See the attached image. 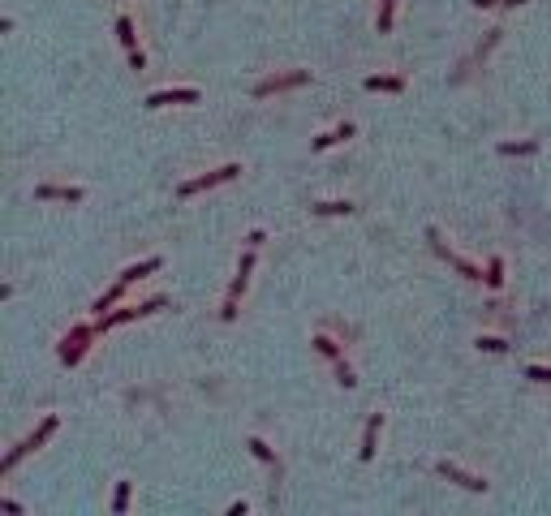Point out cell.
Here are the masks:
<instances>
[{"instance_id": "23", "label": "cell", "mask_w": 551, "mask_h": 516, "mask_svg": "<svg viewBox=\"0 0 551 516\" xmlns=\"http://www.w3.org/2000/svg\"><path fill=\"white\" fill-rule=\"evenodd\" d=\"M315 349H319V353H323V357H332V362H336V357H340V344H336V340H332V336H315Z\"/></svg>"}, {"instance_id": "8", "label": "cell", "mask_w": 551, "mask_h": 516, "mask_svg": "<svg viewBox=\"0 0 551 516\" xmlns=\"http://www.w3.org/2000/svg\"><path fill=\"white\" fill-rule=\"evenodd\" d=\"M435 469H440V478L457 482V486H465V491H487V478H478V473H465L461 465H452V460H440Z\"/></svg>"}, {"instance_id": "27", "label": "cell", "mask_w": 551, "mask_h": 516, "mask_svg": "<svg viewBox=\"0 0 551 516\" xmlns=\"http://www.w3.org/2000/svg\"><path fill=\"white\" fill-rule=\"evenodd\" d=\"M0 512H9V516H18V512H22V504H18V499H0Z\"/></svg>"}, {"instance_id": "24", "label": "cell", "mask_w": 551, "mask_h": 516, "mask_svg": "<svg viewBox=\"0 0 551 516\" xmlns=\"http://www.w3.org/2000/svg\"><path fill=\"white\" fill-rule=\"evenodd\" d=\"M125 508H129V482H117V495H112V512L121 516Z\"/></svg>"}, {"instance_id": "3", "label": "cell", "mask_w": 551, "mask_h": 516, "mask_svg": "<svg viewBox=\"0 0 551 516\" xmlns=\"http://www.w3.org/2000/svg\"><path fill=\"white\" fill-rule=\"evenodd\" d=\"M250 271H254V250L246 246V254H241V263H237V276H233V284H229V297H224V322H233L237 318V301H241V293L250 288Z\"/></svg>"}, {"instance_id": "2", "label": "cell", "mask_w": 551, "mask_h": 516, "mask_svg": "<svg viewBox=\"0 0 551 516\" xmlns=\"http://www.w3.org/2000/svg\"><path fill=\"white\" fill-rule=\"evenodd\" d=\"M95 336H100V327H95V322H78V327L60 340V362H65V366H78V362L87 357V349H91Z\"/></svg>"}, {"instance_id": "18", "label": "cell", "mask_w": 551, "mask_h": 516, "mask_svg": "<svg viewBox=\"0 0 551 516\" xmlns=\"http://www.w3.org/2000/svg\"><path fill=\"white\" fill-rule=\"evenodd\" d=\"M336 383L340 387H358V375H353V366L345 357H336Z\"/></svg>"}, {"instance_id": "25", "label": "cell", "mask_w": 551, "mask_h": 516, "mask_svg": "<svg viewBox=\"0 0 551 516\" xmlns=\"http://www.w3.org/2000/svg\"><path fill=\"white\" fill-rule=\"evenodd\" d=\"M526 379H534V383H551V366H526Z\"/></svg>"}, {"instance_id": "1", "label": "cell", "mask_w": 551, "mask_h": 516, "mask_svg": "<svg viewBox=\"0 0 551 516\" xmlns=\"http://www.w3.org/2000/svg\"><path fill=\"white\" fill-rule=\"evenodd\" d=\"M56 426H60V422H56L52 413H47L43 422H39V426H35V430H30L26 439H22V443L13 447V452H9L5 460H0V473H13V469H18V460H22V456H30V452H35V447H43L47 439H52V430H56Z\"/></svg>"}, {"instance_id": "26", "label": "cell", "mask_w": 551, "mask_h": 516, "mask_svg": "<svg viewBox=\"0 0 551 516\" xmlns=\"http://www.w3.org/2000/svg\"><path fill=\"white\" fill-rule=\"evenodd\" d=\"M129 69H138V73H142V69H147V56H142V52H138V47H134V52H129Z\"/></svg>"}, {"instance_id": "19", "label": "cell", "mask_w": 551, "mask_h": 516, "mask_svg": "<svg viewBox=\"0 0 551 516\" xmlns=\"http://www.w3.org/2000/svg\"><path fill=\"white\" fill-rule=\"evenodd\" d=\"M117 39L129 47V52L138 47V39H134V22H129V18H117Z\"/></svg>"}, {"instance_id": "13", "label": "cell", "mask_w": 551, "mask_h": 516, "mask_svg": "<svg viewBox=\"0 0 551 516\" xmlns=\"http://www.w3.org/2000/svg\"><path fill=\"white\" fill-rule=\"evenodd\" d=\"M125 288H129V280H117V284H112V288H108L104 297H95V305H91V310H95V314H104V310H112V305H117V301L125 297Z\"/></svg>"}, {"instance_id": "16", "label": "cell", "mask_w": 551, "mask_h": 516, "mask_svg": "<svg viewBox=\"0 0 551 516\" xmlns=\"http://www.w3.org/2000/svg\"><path fill=\"white\" fill-rule=\"evenodd\" d=\"M392 18H396V0H379V35L392 30Z\"/></svg>"}, {"instance_id": "6", "label": "cell", "mask_w": 551, "mask_h": 516, "mask_svg": "<svg viewBox=\"0 0 551 516\" xmlns=\"http://www.w3.org/2000/svg\"><path fill=\"white\" fill-rule=\"evenodd\" d=\"M311 82V69H293V73H276V78H267V82H258L254 86V95L258 99H267V95H280V91H293V86H306Z\"/></svg>"}, {"instance_id": "11", "label": "cell", "mask_w": 551, "mask_h": 516, "mask_svg": "<svg viewBox=\"0 0 551 516\" xmlns=\"http://www.w3.org/2000/svg\"><path fill=\"white\" fill-rule=\"evenodd\" d=\"M35 198H56V202H82V189L78 185H39Z\"/></svg>"}, {"instance_id": "22", "label": "cell", "mask_w": 551, "mask_h": 516, "mask_svg": "<svg viewBox=\"0 0 551 516\" xmlns=\"http://www.w3.org/2000/svg\"><path fill=\"white\" fill-rule=\"evenodd\" d=\"M246 447H250V452H254V456H258V460H263V465H276V447H267L263 439H250Z\"/></svg>"}, {"instance_id": "5", "label": "cell", "mask_w": 551, "mask_h": 516, "mask_svg": "<svg viewBox=\"0 0 551 516\" xmlns=\"http://www.w3.org/2000/svg\"><path fill=\"white\" fill-rule=\"evenodd\" d=\"M164 301H168V297H151V301H142V305H125V310H117V314H100V318H95V327H100V336H104L108 327H117V322H134V318L155 314Z\"/></svg>"}, {"instance_id": "7", "label": "cell", "mask_w": 551, "mask_h": 516, "mask_svg": "<svg viewBox=\"0 0 551 516\" xmlns=\"http://www.w3.org/2000/svg\"><path fill=\"white\" fill-rule=\"evenodd\" d=\"M237 172H241V164H224V168H216V172H203V176H194V181H185V185H181V198H194V194L212 189V185H220V181H233Z\"/></svg>"}, {"instance_id": "28", "label": "cell", "mask_w": 551, "mask_h": 516, "mask_svg": "<svg viewBox=\"0 0 551 516\" xmlns=\"http://www.w3.org/2000/svg\"><path fill=\"white\" fill-rule=\"evenodd\" d=\"M250 508H246V499H237V504H229V516H246Z\"/></svg>"}, {"instance_id": "21", "label": "cell", "mask_w": 551, "mask_h": 516, "mask_svg": "<svg viewBox=\"0 0 551 516\" xmlns=\"http://www.w3.org/2000/svg\"><path fill=\"white\" fill-rule=\"evenodd\" d=\"M539 142H499V155H534Z\"/></svg>"}, {"instance_id": "14", "label": "cell", "mask_w": 551, "mask_h": 516, "mask_svg": "<svg viewBox=\"0 0 551 516\" xmlns=\"http://www.w3.org/2000/svg\"><path fill=\"white\" fill-rule=\"evenodd\" d=\"M311 211H315V215H349L353 202H349V198H328V202H315Z\"/></svg>"}, {"instance_id": "29", "label": "cell", "mask_w": 551, "mask_h": 516, "mask_svg": "<svg viewBox=\"0 0 551 516\" xmlns=\"http://www.w3.org/2000/svg\"><path fill=\"white\" fill-rule=\"evenodd\" d=\"M474 5H478V9H495V5H499V0H474Z\"/></svg>"}, {"instance_id": "30", "label": "cell", "mask_w": 551, "mask_h": 516, "mask_svg": "<svg viewBox=\"0 0 551 516\" xmlns=\"http://www.w3.org/2000/svg\"><path fill=\"white\" fill-rule=\"evenodd\" d=\"M499 5H526V0H499Z\"/></svg>"}, {"instance_id": "12", "label": "cell", "mask_w": 551, "mask_h": 516, "mask_svg": "<svg viewBox=\"0 0 551 516\" xmlns=\"http://www.w3.org/2000/svg\"><path fill=\"white\" fill-rule=\"evenodd\" d=\"M345 138H353V125H349V121H340L336 129H328V134H319V138L311 142V147H315V151H328L332 142H345Z\"/></svg>"}, {"instance_id": "4", "label": "cell", "mask_w": 551, "mask_h": 516, "mask_svg": "<svg viewBox=\"0 0 551 516\" xmlns=\"http://www.w3.org/2000/svg\"><path fill=\"white\" fill-rule=\"evenodd\" d=\"M427 241H431V250L440 254V258H444L448 267H457V271H461L465 280H487V276H482V267H478V263H469V258H461L457 250H448V246H444V237H440V228H427Z\"/></svg>"}, {"instance_id": "15", "label": "cell", "mask_w": 551, "mask_h": 516, "mask_svg": "<svg viewBox=\"0 0 551 516\" xmlns=\"http://www.w3.org/2000/svg\"><path fill=\"white\" fill-rule=\"evenodd\" d=\"M366 91H405V78H396V73H375V78H366Z\"/></svg>"}, {"instance_id": "10", "label": "cell", "mask_w": 551, "mask_h": 516, "mask_svg": "<svg viewBox=\"0 0 551 516\" xmlns=\"http://www.w3.org/2000/svg\"><path fill=\"white\" fill-rule=\"evenodd\" d=\"M379 430H383V413H370L366 434H362V460H375V452H379Z\"/></svg>"}, {"instance_id": "9", "label": "cell", "mask_w": 551, "mask_h": 516, "mask_svg": "<svg viewBox=\"0 0 551 516\" xmlns=\"http://www.w3.org/2000/svg\"><path fill=\"white\" fill-rule=\"evenodd\" d=\"M168 104H199V91H194V86H177V91L147 95V108H168Z\"/></svg>"}, {"instance_id": "20", "label": "cell", "mask_w": 551, "mask_h": 516, "mask_svg": "<svg viewBox=\"0 0 551 516\" xmlns=\"http://www.w3.org/2000/svg\"><path fill=\"white\" fill-rule=\"evenodd\" d=\"M474 344H478L482 353H508V349H513L508 340H499V336H478V340H474Z\"/></svg>"}, {"instance_id": "17", "label": "cell", "mask_w": 551, "mask_h": 516, "mask_svg": "<svg viewBox=\"0 0 551 516\" xmlns=\"http://www.w3.org/2000/svg\"><path fill=\"white\" fill-rule=\"evenodd\" d=\"M487 288H504V258H491L487 263Z\"/></svg>"}]
</instances>
